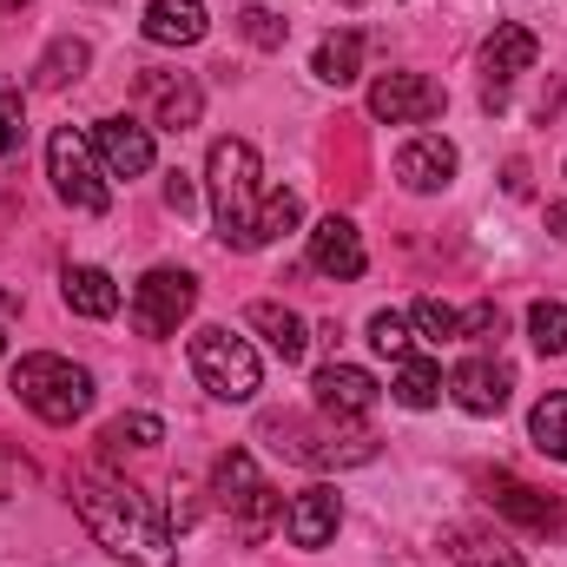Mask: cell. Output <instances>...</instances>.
Returning <instances> with one entry per match:
<instances>
[{"instance_id": "cell-32", "label": "cell", "mask_w": 567, "mask_h": 567, "mask_svg": "<svg viewBox=\"0 0 567 567\" xmlns=\"http://www.w3.org/2000/svg\"><path fill=\"white\" fill-rule=\"evenodd\" d=\"M27 140V113H20V93L13 86H0V158H13Z\"/></svg>"}, {"instance_id": "cell-19", "label": "cell", "mask_w": 567, "mask_h": 567, "mask_svg": "<svg viewBox=\"0 0 567 567\" xmlns=\"http://www.w3.org/2000/svg\"><path fill=\"white\" fill-rule=\"evenodd\" d=\"M145 40L152 47H192V40H205V27H212V13L198 7V0H145Z\"/></svg>"}, {"instance_id": "cell-27", "label": "cell", "mask_w": 567, "mask_h": 567, "mask_svg": "<svg viewBox=\"0 0 567 567\" xmlns=\"http://www.w3.org/2000/svg\"><path fill=\"white\" fill-rule=\"evenodd\" d=\"M410 330H416V323H410L403 310H377V317H370V350H377V357H396V363H403V357L416 350V337H410Z\"/></svg>"}, {"instance_id": "cell-31", "label": "cell", "mask_w": 567, "mask_h": 567, "mask_svg": "<svg viewBox=\"0 0 567 567\" xmlns=\"http://www.w3.org/2000/svg\"><path fill=\"white\" fill-rule=\"evenodd\" d=\"M238 33H245L258 53H278L284 40H290V20H278L271 7H245V13H238Z\"/></svg>"}, {"instance_id": "cell-10", "label": "cell", "mask_w": 567, "mask_h": 567, "mask_svg": "<svg viewBox=\"0 0 567 567\" xmlns=\"http://www.w3.org/2000/svg\"><path fill=\"white\" fill-rule=\"evenodd\" d=\"M140 100H145V113H152V126H165V133H185V126H198V113H205V93H198L192 73H158V66H145Z\"/></svg>"}, {"instance_id": "cell-6", "label": "cell", "mask_w": 567, "mask_h": 567, "mask_svg": "<svg viewBox=\"0 0 567 567\" xmlns=\"http://www.w3.org/2000/svg\"><path fill=\"white\" fill-rule=\"evenodd\" d=\"M271 435H278V455L303 462V468H357V462H377V435L363 423L343 429V416H323V429H303V423H290V416H278Z\"/></svg>"}, {"instance_id": "cell-7", "label": "cell", "mask_w": 567, "mask_h": 567, "mask_svg": "<svg viewBox=\"0 0 567 567\" xmlns=\"http://www.w3.org/2000/svg\"><path fill=\"white\" fill-rule=\"evenodd\" d=\"M47 178H53V192H60V198H66L73 212H86V218L113 212V185H106V165L93 158L86 133L60 126V133L47 140Z\"/></svg>"}, {"instance_id": "cell-13", "label": "cell", "mask_w": 567, "mask_h": 567, "mask_svg": "<svg viewBox=\"0 0 567 567\" xmlns=\"http://www.w3.org/2000/svg\"><path fill=\"white\" fill-rule=\"evenodd\" d=\"M93 152H100L106 178H140V172H152V126L113 113V120L93 126Z\"/></svg>"}, {"instance_id": "cell-38", "label": "cell", "mask_w": 567, "mask_h": 567, "mask_svg": "<svg viewBox=\"0 0 567 567\" xmlns=\"http://www.w3.org/2000/svg\"><path fill=\"white\" fill-rule=\"evenodd\" d=\"M0 7H13V13H20V7H27V0H0Z\"/></svg>"}, {"instance_id": "cell-26", "label": "cell", "mask_w": 567, "mask_h": 567, "mask_svg": "<svg viewBox=\"0 0 567 567\" xmlns=\"http://www.w3.org/2000/svg\"><path fill=\"white\" fill-rule=\"evenodd\" d=\"M528 435H535V449H542V455L567 462V396H561V390H548V396L535 403V416H528Z\"/></svg>"}, {"instance_id": "cell-18", "label": "cell", "mask_w": 567, "mask_h": 567, "mask_svg": "<svg viewBox=\"0 0 567 567\" xmlns=\"http://www.w3.org/2000/svg\"><path fill=\"white\" fill-rule=\"evenodd\" d=\"M535 53H542V40H535L528 27H515V20H502V27L488 33V47H482V66H488V86L502 93L508 80H522V73L535 66Z\"/></svg>"}, {"instance_id": "cell-22", "label": "cell", "mask_w": 567, "mask_h": 567, "mask_svg": "<svg viewBox=\"0 0 567 567\" xmlns=\"http://www.w3.org/2000/svg\"><path fill=\"white\" fill-rule=\"evenodd\" d=\"M442 555L455 567H522V555L502 535H475V528H449L442 535Z\"/></svg>"}, {"instance_id": "cell-28", "label": "cell", "mask_w": 567, "mask_h": 567, "mask_svg": "<svg viewBox=\"0 0 567 567\" xmlns=\"http://www.w3.org/2000/svg\"><path fill=\"white\" fill-rule=\"evenodd\" d=\"M528 337H535V350H542V357H561V350H567V303L542 297V303L528 310Z\"/></svg>"}, {"instance_id": "cell-21", "label": "cell", "mask_w": 567, "mask_h": 567, "mask_svg": "<svg viewBox=\"0 0 567 567\" xmlns=\"http://www.w3.org/2000/svg\"><path fill=\"white\" fill-rule=\"evenodd\" d=\"M245 323H251V330H265V343L278 350L284 363H297V357L310 350V337H303V317H297V310H284V303H271V297H258V303L245 310Z\"/></svg>"}, {"instance_id": "cell-12", "label": "cell", "mask_w": 567, "mask_h": 567, "mask_svg": "<svg viewBox=\"0 0 567 567\" xmlns=\"http://www.w3.org/2000/svg\"><path fill=\"white\" fill-rule=\"evenodd\" d=\"M310 271H323V278L350 284L370 271V251H363V231L350 225V218H317V231H310Z\"/></svg>"}, {"instance_id": "cell-1", "label": "cell", "mask_w": 567, "mask_h": 567, "mask_svg": "<svg viewBox=\"0 0 567 567\" xmlns=\"http://www.w3.org/2000/svg\"><path fill=\"white\" fill-rule=\"evenodd\" d=\"M73 508L86 522V535L120 555L126 567H165L178 548H172V522L152 508V495H140L133 482L106 475V468H80L73 475Z\"/></svg>"}, {"instance_id": "cell-30", "label": "cell", "mask_w": 567, "mask_h": 567, "mask_svg": "<svg viewBox=\"0 0 567 567\" xmlns=\"http://www.w3.org/2000/svg\"><path fill=\"white\" fill-rule=\"evenodd\" d=\"M106 455H120V449H158L165 442V423L158 416H120V423H106Z\"/></svg>"}, {"instance_id": "cell-8", "label": "cell", "mask_w": 567, "mask_h": 567, "mask_svg": "<svg viewBox=\"0 0 567 567\" xmlns=\"http://www.w3.org/2000/svg\"><path fill=\"white\" fill-rule=\"evenodd\" d=\"M192 303H198V278L158 265V271H145V278L133 284V330H140V337H172V330L192 317Z\"/></svg>"}, {"instance_id": "cell-29", "label": "cell", "mask_w": 567, "mask_h": 567, "mask_svg": "<svg viewBox=\"0 0 567 567\" xmlns=\"http://www.w3.org/2000/svg\"><path fill=\"white\" fill-rule=\"evenodd\" d=\"M410 323L423 330L429 343H462V310H449L442 297H416V310H410Z\"/></svg>"}, {"instance_id": "cell-3", "label": "cell", "mask_w": 567, "mask_h": 567, "mask_svg": "<svg viewBox=\"0 0 567 567\" xmlns=\"http://www.w3.org/2000/svg\"><path fill=\"white\" fill-rule=\"evenodd\" d=\"M212 495H218V508L231 515V528H238L245 548L271 542V528H284V495L258 475L251 449H225V455H218V468H212Z\"/></svg>"}, {"instance_id": "cell-2", "label": "cell", "mask_w": 567, "mask_h": 567, "mask_svg": "<svg viewBox=\"0 0 567 567\" xmlns=\"http://www.w3.org/2000/svg\"><path fill=\"white\" fill-rule=\"evenodd\" d=\"M205 185H212V212H218V238L231 251H258V152L245 140H218L205 158Z\"/></svg>"}, {"instance_id": "cell-40", "label": "cell", "mask_w": 567, "mask_h": 567, "mask_svg": "<svg viewBox=\"0 0 567 567\" xmlns=\"http://www.w3.org/2000/svg\"><path fill=\"white\" fill-rule=\"evenodd\" d=\"M0 357H7V337H0Z\"/></svg>"}, {"instance_id": "cell-20", "label": "cell", "mask_w": 567, "mask_h": 567, "mask_svg": "<svg viewBox=\"0 0 567 567\" xmlns=\"http://www.w3.org/2000/svg\"><path fill=\"white\" fill-rule=\"evenodd\" d=\"M60 297H66V310H73V317H113V310H120V284L106 278L100 265H66Z\"/></svg>"}, {"instance_id": "cell-34", "label": "cell", "mask_w": 567, "mask_h": 567, "mask_svg": "<svg viewBox=\"0 0 567 567\" xmlns=\"http://www.w3.org/2000/svg\"><path fill=\"white\" fill-rule=\"evenodd\" d=\"M165 205L185 218V212H198V185L185 178V172H165Z\"/></svg>"}, {"instance_id": "cell-11", "label": "cell", "mask_w": 567, "mask_h": 567, "mask_svg": "<svg viewBox=\"0 0 567 567\" xmlns=\"http://www.w3.org/2000/svg\"><path fill=\"white\" fill-rule=\"evenodd\" d=\"M310 396H317V410L323 416H343V423H363L370 410H377V377L370 370H357V363H323L317 377H310Z\"/></svg>"}, {"instance_id": "cell-5", "label": "cell", "mask_w": 567, "mask_h": 567, "mask_svg": "<svg viewBox=\"0 0 567 567\" xmlns=\"http://www.w3.org/2000/svg\"><path fill=\"white\" fill-rule=\"evenodd\" d=\"M192 377H198L218 403H251V396H258V383H265L258 350H251L245 337H231L225 323H212V330H198V337H192Z\"/></svg>"}, {"instance_id": "cell-33", "label": "cell", "mask_w": 567, "mask_h": 567, "mask_svg": "<svg viewBox=\"0 0 567 567\" xmlns=\"http://www.w3.org/2000/svg\"><path fill=\"white\" fill-rule=\"evenodd\" d=\"M462 337H502V310L495 303H475V310H462Z\"/></svg>"}, {"instance_id": "cell-25", "label": "cell", "mask_w": 567, "mask_h": 567, "mask_svg": "<svg viewBox=\"0 0 567 567\" xmlns=\"http://www.w3.org/2000/svg\"><path fill=\"white\" fill-rule=\"evenodd\" d=\"M390 396H396L403 410H435V403H442V370L423 363V357H403V370H396Z\"/></svg>"}, {"instance_id": "cell-36", "label": "cell", "mask_w": 567, "mask_h": 567, "mask_svg": "<svg viewBox=\"0 0 567 567\" xmlns=\"http://www.w3.org/2000/svg\"><path fill=\"white\" fill-rule=\"evenodd\" d=\"M548 231L567 245V198H555V205H548Z\"/></svg>"}, {"instance_id": "cell-37", "label": "cell", "mask_w": 567, "mask_h": 567, "mask_svg": "<svg viewBox=\"0 0 567 567\" xmlns=\"http://www.w3.org/2000/svg\"><path fill=\"white\" fill-rule=\"evenodd\" d=\"M7 495H13V482H7V475H0V508H7Z\"/></svg>"}, {"instance_id": "cell-4", "label": "cell", "mask_w": 567, "mask_h": 567, "mask_svg": "<svg viewBox=\"0 0 567 567\" xmlns=\"http://www.w3.org/2000/svg\"><path fill=\"white\" fill-rule=\"evenodd\" d=\"M13 396H20L40 423L66 429L93 410V370H80V363L40 350V357H20V363H13Z\"/></svg>"}, {"instance_id": "cell-17", "label": "cell", "mask_w": 567, "mask_h": 567, "mask_svg": "<svg viewBox=\"0 0 567 567\" xmlns=\"http://www.w3.org/2000/svg\"><path fill=\"white\" fill-rule=\"evenodd\" d=\"M337 522H343V502H337V488H303V495H290V508H284V535H290V548H323L330 535H337Z\"/></svg>"}, {"instance_id": "cell-16", "label": "cell", "mask_w": 567, "mask_h": 567, "mask_svg": "<svg viewBox=\"0 0 567 567\" xmlns=\"http://www.w3.org/2000/svg\"><path fill=\"white\" fill-rule=\"evenodd\" d=\"M455 165L462 158H455V145L442 140V133H416V140L396 152V185L403 192H442L455 178Z\"/></svg>"}, {"instance_id": "cell-15", "label": "cell", "mask_w": 567, "mask_h": 567, "mask_svg": "<svg viewBox=\"0 0 567 567\" xmlns=\"http://www.w3.org/2000/svg\"><path fill=\"white\" fill-rule=\"evenodd\" d=\"M488 508L508 515V522H522L528 535H555V528H561V502H555L548 488L515 482V475H488Z\"/></svg>"}, {"instance_id": "cell-9", "label": "cell", "mask_w": 567, "mask_h": 567, "mask_svg": "<svg viewBox=\"0 0 567 567\" xmlns=\"http://www.w3.org/2000/svg\"><path fill=\"white\" fill-rule=\"evenodd\" d=\"M442 106H449V93L429 73H383L370 86V120H383V126H423Z\"/></svg>"}, {"instance_id": "cell-23", "label": "cell", "mask_w": 567, "mask_h": 567, "mask_svg": "<svg viewBox=\"0 0 567 567\" xmlns=\"http://www.w3.org/2000/svg\"><path fill=\"white\" fill-rule=\"evenodd\" d=\"M310 66H317L323 86H350V80L363 73V33H350V27H343V33H323Z\"/></svg>"}, {"instance_id": "cell-24", "label": "cell", "mask_w": 567, "mask_h": 567, "mask_svg": "<svg viewBox=\"0 0 567 567\" xmlns=\"http://www.w3.org/2000/svg\"><path fill=\"white\" fill-rule=\"evenodd\" d=\"M86 60H93V47H86V40H73V33H60V40H53V47L40 53L33 80H40L47 93H60L66 80H80V73H86Z\"/></svg>"}, {"instance_id": "cell-35", "label": "cell", "mask_w": 567, "mask_h": 567, "mask_svg": "<svg viewBox=\"0 0 567 567\" xmlns=\"http://www.w3.org/2000/svg\"><path fill=\"white\" fill-rule=\"evenodd\" d=\"M502 185H508V192H515V198H522V192H528V165H522V158H515V165H508V172H502Z\"/></svg>"}, {"instance_id": "cell-39", "label": "cell", "mask_w": 567, "mask_h": 567, "mask_svg": "<svg viewBox=\"0 0 567 567\" xmlns=\"http://www.w3.org/2000/svg\"><path fill=\"white\" fill-rule=\"evenodd\" d=\"M343 7H363V0H343Z\"/></svg>"}, {"instance_id": "cell-14", "label": "cell", "mask_w": 567, "mask_h": 567, "mask_svg": "<svg viewBox=\"0 0 567 567\" xmlns=\"http://www.w3.org/2000/svg\"><path fill=\"white\" fill-rule=\"evenodd\" d=\"M508 390H515V377H508V363H495V357H468V363H455V377H449V396H455L468 416H502V410H508Z\"/></svg>"}]
</instances>
